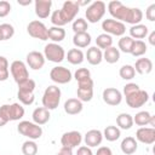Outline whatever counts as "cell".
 <instances>
[{
	"instance_id": "obj_10",
	"label": "cell",
	"mask_w": 155,
	"mask_h": 155,
	"mask_svg": "<svg viewBox=\"0 0 155 155\" xmlns=\"http://www.w3.org/2000/svg\"><path fill=\"white\" fill-rule=\"evenodd\" d=\"M50 78L53 82L56 84H61V85H64V84H68L73 76H71V71L65 68V67H62V65H57V67H53L50 71Z\"/></svg>"
},
{
	"instance_id": "obj_21",
	"label": "cell",
	"mask_w": 155,
	"mask_h": 155,
	"mask_svg": "<svg viewBox=\"0 0 155 155\" xmlns=\"http://www.w3.org/2000/svg\"><path fill=\"white\" fill-rule=\"evenodd\" d=\"M82 102L78 98H69L64 102V111L68 115H76L82 111Z\"/></svg>"
},
{
	"instance_id": "obj_18",
	"label": "cell",
	"mask_w": 155,
	"mask_h": 155,
	"mask_svg": "<svg viewBox=\"0 0 155 155\" xmlns=\"http://www.w3.org/2000/svg\"><path fill=\"white\" fill-rule=\"evenodd\" d=\"M35 15L39 18H47L51 13L52 1L51 0H35Z\"/></svg>"
},
{
	"instance_id": "obj_19",
	"label": "cell",
	"mask_w": 155,
	"mask_h": 155,
	"mask_svg": "<svg viewBox=\"0 0 155 155\" xmlns=\"http://www.w3.org/2000/svg\"><path fill=\"white\" fill-rule=\"evenodd\" d=\"M84 140H85V144L90 148L101 145V143L103 140V133L99 130H90L86 132Z\"/></svg>"
},
{
	"instance_id": "obj_40",
	"label": "cell",
	"mask_w": 155,
	"mask_h": 155,
	"mask_svg": "<svg viewBox=\"0 0 155 155\" xmlns=\"http://www.w3.org/2000/svg\"><path fill=\"white\" fill-rule=\"evenodd\" d=\"M71 28H73V31L75 34L76 33H85L88 29V23L84 18H78V19H74Z\"/></svg>"
},
{
	"instance_id": "obj_49",
	"label": "cell",
	"mask_w": 155,
	"mask_h": 155,
	"mask_svg": "<svg viewBox=\"0 0 155 155\" xmlns=\"http://www.w3.org/2000/svg\"><path fill=\"white\" fill-rule=\"evenodd\" d=\"M96 155H113V151L108 147H99Z\"/></svg>"
},
{
	"instance_id": "obj_20",
	"label": "cell",
	"mask_w": 155,
	"mask_h": 155,
	"mask_svg": "<svg viewBox=\"0 0 155 155\" xmlns=\"http://www.w3.org/2000/svg\"><path fill=\"white\" fill-rule=\"evenodd\" d=\"M50 110H47L46 108L44 107H39V108H35L33 114H31V117H33V122L41 126V125H45L48 120H50Z\"/></svg>"
},
{
	"instance_id": "obj_15",
	"label": "cell",
	"mask_w": 155,
	"mask_h": 155,
	"mask_svg": "<svg viewBox=\"0 0 155 155\" xmlns=\"http://www.w3.org/2000/svg\"><path fill=\"white\" fill-rule=\"evenodd\" d=\"M102 97L108 105H113V107L119 105L122 101V93L114 87H107L105 90H103Z\"/></svg>"
},
{
	"instance_id": "obj_23",
	"label": "cell",
	"mask_w": 155,
	"mask_h": 155,
	"mask_svg": "<svg viewBox=\"0 0 155 155\" xmlns=\"http://www.w3.org/2000/svg\"><path fill=\"white\" fill-rule=\"evenodd\" d=\"M133 68H134V71L140 75L149 74L153 70V62L149 58H138Z\"/></svg>"
},
{
	"instance_id": "obj_32",
	"label": "cell",
	"mask_w": 155,
	"mask_h": 155,
	"mask_svg": "<svg viewBox=\"0 0 155 155\" xmlns=\"http://www.w3.org/2000/svg\"><path fill=\"white\" fill-rule=\"evenodd\" d=\"M102 133H103V137H104L108 142H115V140H117V139L120 138V136H121L120 128H119L117 126H113V125L107 126Z\"/></svg>"
},
{
	"instance_id": "obj_14",
	"label": "cell",
	"mask_w": 155,
	"mask_h": 155,
	"mask_svg": "<svg viewBox=\"0 0 155 155\" xmlns=\"http://www.w3.org/2000/svg\"><path fill=\"white\" fill-rule=\"evenodd\" d=\"M82 142V134L79 131H69L62 134L61 137V144L62 147H67L70 149L76 148Z\"/></svg>"
},
{
	"instance_id": "obj_13",
	"label": "cell",
	"mask_w": 155,
	"mask_h": 155,
	"mask_svg": "<svg viewBox=\"0 0 155 155\" xmlns=\"http://www.w3.org/2000/svg\"><path fill=\"white\" fill-rule=\"evenodd\" d=\"M149 101V93L144 90H138L137 92L126 97V103L130 108H140Z\"/></svg>"
},
{
	"instance_id": "obj_29",
	"label": "cell",
	"mask_w": 155,
	"mask_h": 155,
	"mask_svg": "<svg viewBox=\"0 0 155 155\" xmlns=\"http://www.w3.org/2000/svg\"><path fill=\"white\" fill-rule=\"evenodd\" d=\"M8 115H10V121L21 120L24 116V108L19 103L8 104Z\"/></svg>"
},
{
	"instance_id": "obj_39",
	"label": "cell",
	"mask_w": 155,
	"mask_h": 155,
	"mask_svg": "<svg viewBox=\"0 0 155 155\" xmlns=\"http://www.w3.org/2000/svg\"><path fill=\"white\" fill-rule=\"evenodd\" d=\"M10 70H8V61L6 57L0 56V81H6L8 79Z\"/></svg>"
},
{
	"instance_id": "obj_6",
	"label": "cell",
	"mask_w": 155,
	"mask_h": 155,
	"mask_svg": "<svg viewBox=\"0 0 155 155\" xmlns=\"http://www.w3.org/2000/svg\"><path fill=\"white\" fill-rule=\"evenodd\" d=\"M44 57L45 59H48L50 62L61 63L65 58V51L61 45L50 42L44 48Z\"/></svg>"
},
{
	"instance_id": "obj_2",
	"label": "cell",
	"mask_w": 155,
	"mask_h": 155,
	"mask_svg": "<svg viewBox=\"0 0 155 155\" xmlns=\"http://www.w3.org/2000/svg\"><path fill=\"white\" fill-rule=\"evenodd\" d=\"M36 87V84L33 79H27L25 81L18 84V92L17 97L19 102L23 105H30L34 103L35 96H34V90Z\"/></svg>"
},
{
	"instance_id": "obj_8",
	"label": "cell",
	"mask_w": 155,
	"mask_h": 155,
	"mask_svg": "<svg viewBox=\"0 0 155 155\" xmlns=\"http://www.w3.org/2000/svg\"><path fill=\"white\" fill-rule=\"evenodd\" d=\"M102 29L108 35H116V36H124L126 33V25L119 21H115L113 18H107L102 22Z\"/></svg>"
},
{
	"instance_id": "obj_54",
	"label": "cell",
	"mask_w": 155,
	"mask_h": 155,
	"mask_svg": "<svg viewBox=\"0 0 155 155\" xmlns=\"http://www.w3.org/2000/svg\"><path fill=\"white\" fill-rule=\"evenodd\" d=\"M4 39H2V34H1V30H0V41H2Z\"/></svg>"
},
{
	"instance_id": "obj_11",
	"label": "cell",
	"mask_w": 155,
	"mask_h": 155,
	"mask_svg": "<svg viewBox=\"0 0 155 155\" xmlns=\"http://www.w3.org/2000/svg\"><path fill=\"white\" fill-rule=\"evenodd\" d=\"M27 31L34 39H39V40H42V41L48 39V36H47V27L40 21L29 22V24L27 25Z\"/></svg>"
},
{
	"instance_id": "obj_35",
	"label": "cell",
	"mask_w": 155,
	"mask_h": 155,
	"mask_svg": "<svg viewBox=\"0 0 155 155\" xmlns=\"http://www.w3.org/2000/svg\"><path fill=\"white\" fill-rule=\"evenodd\" d=\"M133 39L131 38V36H121L120 38V40H119V42H117V46H119V51H121V52H124V53H130L131 52V48H132V45H133Z\"/></svg>"
},
{
	"instance_id": "obj_1",
	"label": "cell",
	"mask_w": 155,
	"mask_h": 155,
	"mask_svg": "<svg viewBox=\"0 0 155 155\" xmlns=\"http://www.w3.org/2000/svg\"><path fill=\"white\" fill-rule=\"evenodd\" d=\"M108 11L113 19L121 23L126 22L131 25L139 24L143 18V12L138 7H127L119 0H113L108 4Z\"/></svg>"
},
{
	"instance_id": "obj_48",
	"label": "cell",
	"mask_w": 155,
	"mask_h": 155,
	"mask_svg": "<svg viewBox=\"0 0 155 155\" xmlns=\"http://www.w3.org/2000/svg\"><path fill=\"white\" fill-rule=\"evenodd\" d=\"M76 155H93L92 150L90 147L87 145H81L78 148V151H76Z\"/></svg>"
},
{
	"instance_id": "obj_28",
	"label": "cell",
	"mask_w": 155,
	"mask_h": 155,
	"mask_svg": "<svg viewBox=\"0 0 155 155\" xmlns=\"http://www.w3.org/2000/svg\"><path fill=\"white\" fill-rule=\"evenodd\" d=\"M73 44L76 46V48H85L91 44V35L85 33H76L73 36Z\"/></svg>"
},
{
	"instance_id": "obj_36",
	"label": "cell",
	"mask_w": 155,
	"mask_h": 155,
	"mask_svg": "<svg viewBox=\"0 0 155 155\" xmlns=\"http://www.w3.org/2000/svg\"><path fill=\"white\" fill-rule=\"evenodd\" d=\"M96 45H97V47L99 50H102V48L105 50V48H108V47H110L113 45V38L110 35L105 34V33L99 34L97 36V39H96Z\"/></svg>"
},
{
	"instance_id": "obj_22",
	"label": "cell",
	"mask_w": 155,
	"mask_h": 155,
	"mask_svg": "<svg viewBox=\"0 0 155 155\" xmlns=\"http://www.w3.org/2000/svg\"><path fill=\"white\" fill-rule=\"evenodd\" d=\"M87 62L91 65H98L101 64V62L103 61V52L102 50H99L97 46H92L87 50L86 54H85Z\"/></svg>"
},
{
	"instance_id": "obj_25",
	"label": "cell",
	"mask_w": 155,
	"mask_h": 155,
	"mask_svg": "<svg viewBox=\"0 0 155 155\" xmlns=\"http://www.w3.org/2000/svg\"><path fill=\"white\" fill-rule=\"evenodd\" d=\"M65 58L70 64L78 65V64H81L84 62L85 54L80 48H70L68 51V53H65Z\"/></svg>"
},
{
	"instance_id": "obj_43",
	"label": "cell",
	"mask_w": 155,
	"mask_h": 155,
	"mask_svg": "<svg viewBox=\"0 0 155 155\" xmlns=\"http://www.w3.org/2000/svg\"><path fill=\"white\" fill-rule=\"evenodd\" d=\"M74 79L78 82L84 81V80H87V79H91V71L87 68H79L75 71V74H74Z\"/></svg>"
},
{
	"instance_id": "obj_41",
	"label": "cell",
	"mask_w": 155,
	"mask_h": 155,
	"mask_svg": "<svg viewBox=\"0 0 155 155\" xmlns=\"http://www.w3.org/2000/svg\"><path fill=\"white\" fill-rule=\"evenodd\" d=\"M0 30L2 34V39L4 40H8L15 35V28L12 24L10 23H2L0 24Z\"/></svg>"
},
{
	"instance_id": "obj_5",
	"label": "cell",
	"mask_w": 155,
	"mask_h": 155,
	"mask_svg": "<svg viewBox=\"0 0 155 155\" xmlns=\"http://www.w3.org/2000/svg\"><path fill=\"white\" fill-rule=\"evenodd\" d=\"M17 131L22 136H24V137H27L31 140L39 139L42 136L41 126H39V125H36L31 121H21L17 126Z\"/></svg>"
},
{
	"instance_id": "obj_7",
	"label": "cell",
	"mask_w": 155,
	"mask_h": 155,
	"mask_svg": "<svg viewBox=\"0 0 155 155\" xmlns=\"http://www.w3.org/2000/svg\"><path fill=\"white\" fill-rule=\"evenodd\" d=\"M10 71H11L13 80L17 84H21L25 81L27 79H29V71H28L27 64L22 61H18V59L13 61L10 65Z\"/></svg>"
},
{
	"instance_id": "obj_12",
	"label": "cell",
	"mask_w": 155,
	"mask_h": 155,
	"mask_svg": "<svg viewBox=\"0 0 155 155\" xmlns=\"http://www.w3.org/2000/svg\"><path fill=\"white\" fill-rule=\"evenodd\" d=\"M79 5H78V1H70V0H67L63 2L62 5V8L59 10L63 19L65 21V23H70L71 21L75 19L78 12H79Z\"/></svg>"
},
{
	"instance_id": "obj_27",
	"label": "cell",
	"mask_w": 155,
	"mask_h": 155,
	"mask_svg": "<svg viewBox=\"0 0 155 155\" xmlns=\"http://www.w3.org/2000/svg\"><path fill=\"white\" fill-rule=\"evenodd\" d=\"M47 36H48L50 40H52V42L58 44V42L64 40L65 30L62 27H51V28L47 29Z\"/></svg>"
},
{
	"instance_id": "obj_24",
	"label": "cell",
	"mask_w": 155,
	"mask_h": 155,
	"mask_svg": "<svg viewBox=\"0 0 155 155\" xmlns=\"http://www.w3.org/2000/svg\"><path fill=\"white\" fill-rule=\"evenodd\" d=\"M120 148H121V151L126 155H132L137 151V148H138V143L136 140V138L128 136L126 138L122 139L121 144H120Z\"/></svg>"
},
{
	"instance_id": "obj_4",
	"label": "cell",
	"mask_w": 155,
	"mask_h": 155,
	"mask_svg": "<svg viewBox=\"0 0 155 155\" xmlns=\"http://www.w3.org/2000/svg\"><path fill=\"white\" fill-rule=\"evenodd\" d=\"M107 11V6L103 1L97 0L94 2H92L85 11V16L87 18V23H97L99 22L103 16L105 15Z\"/></svg>"
},
{
	"instance_id": "obj_44",
	"label": "cell",
	"mask_w": 155,
	"mask_h": 155,
	"mask_svg": "<svg viewBox=\"0 0 155 155\" xmlns=\"http://www.w3.org/2000/svg\"><path fill=\"white\" fill-rule=\"evenodd\" d=\"M8 121H10L8 104H4L0 107V127H4Z\"/></svg>"
},
{
	"instance_id": "obj_47",
	"label": "cell",
	"mask_w": 155,
	"mask_h": 155,
	"mask_svg": "<svg viewBox=\"0 0 155 155\" xmlns=\"http://www.w3.org/2000/svg\"><path fill=\"white\" fill-rule=\"evenodd\" d=\"M145 17L148 21L154 22L155 21V4H151L147 10H145Z\"/></svg>"
},
{
	"instance_id": "obj_17",
	"label": "cell",
	"mask_w": 155,
	"mask_h": 155,
	"mask_svg": "<svg viewBox=\"0 0 155 155\" xmlns=\"http://www.w3.org/2000/svg\"><path fill=\"white\" fill-rule=\"evenodd\" d=\"M136 140L143 144H153L155 142V128L139 127L136 132Z\"/></svg>"
},
{
	"instance_id": "obj_33",
	"label": "cell",
	"mask_w": 155,
	"mask_h": 155,
	"mask_svg": "<svg viewBox=\"0 0 155 155\" xmlns=\"http://www.w3.org/2000/svg\"><path fill=\"white\" fill-rule=\"evenodd\" d=\"M147 50H148L147 44H145L143 40H134L130 53H131L133 57H140V56H143V54L147 52Z\"/></svg>"
},
{
	"instance_id": "obj_42",
	"label": "cell",
	"mask_w": 155,
	"mask_h": 155,
	"mask_svg": "<svg viewBox=\"0 0 155 155\" xmlns=\"http://www.w3.org/2000/svg\"><path fill=\"white\" fill-rule=\"evenodd\" d=\"M51 23L53 24V27H62V28H63V25L67 24L65 21L63 19V17H62L59 10H54L51 13Z\"/></svg>"
},
{
	"instance_id": "obj_37",
	"label": "cell",
	"mask_w": 155,
	"mask_h": 155,
	"mask_svg": "<svg viewBox=\"0 0 155 155\" xmlns=\"http://www.w3.org/2000/svg\"><path fill=\"white\" fill-rule=\"evenodd\" d=\"M38 144L31 140V139H28L25 140L23 144H22V153L23 155H36L38 154Z\"/></svg>"
},
{
	"instance_id": "obj_34",
	"label": "cell",
	"mask_w": 155,
	"mask_h": 155,
	"mask_svg": "<svg viewBox=\"0 0 155 155\" xmlns=\"http://www.w3.org/2000/svg\"><path fill=\"white\" fill-rule=\"evenodd\" d=\"M132 117H133V124H136L138 126H145V125H149L151 114L147 110H142V111H138Z\"/></svg>"
},
{
	"instance_id": "obj_31",
	"label": "cell",
	"mask_w": 155,
	"mask_h": 155,
	"mask_svg": "<svg viewBox=\"0 0 155 155\" xmlns=\"http://www.w3.org/2000/svg\"><path fill=\"white\" fill-rule=\"evenodd\" d=\"M116 124L121 130H130L133 126V117L127 113H121L116 116Z\"/></svg>"
},
{
	"instance_id": "obj_26",
	"label": "cell",
	"mask_w": 155,
	"mask_h": 155,
	"mask_svg": "<svg viewBox=\"0 0 155 155\" xmlns=\"http://www.w3.org/2000/svg\"><path fill=\"white\" fill-rule=\"evenodd\" d=\"M148 33H149L148 27L145 24H140L139 23V24H134V25H132L130 28V35L128 36H131L133 40L134 39L142 40L148 35Z\"/></svg>"
},
{
	"instance_id": "obj_53",
	"label": "cell",
	"mask_w": 155,
	"mask_h": 155,
	"mask_svg": "<svg viewBox=\"0 0 155 155\" xmlns=\"http://www.w3.org/2000/svg\"><path fill=\"white\" fill-rule=\"evenodd\" d=\"M149 125L154 128L155 127V116L154 115H151V117H150V121H149Z\"/></svg>"
},
{
	"instance_id": "obj_51",
	"label": "cell",
	"mask_w": 155,
	"mask_h": 155,
	"mask_svg": "<svg viewBox=\"0 0 155 155\" xmlns=\"http://www.w3.org/2000/svg\"><path fill=\"white\" fill-rule=\"evenodd\" d=\"M148 41H149V44H150L151 46L155 45V31H154V30L149 34V36H148Z\"/></svg>"
},
{
	"instance_id": "obj_3",
	"label": "cell",
	"mask_w": 155,
	"mask_h": 155,
	"mask_svg": "<svg viewBox=\"0 0 155 155\" xmlns=\"http://www.w3.org/2000/svg\"><path fill=\"white\" fill-rule=\"evenodd\" d=\"M61 88L56 85H51L48 87H46L44 94H42V107L46 108L47 110H53L58 107L59 102H61Z\"/></svg>"
},
{
	"instance_id": "obj_16",
	"label": "cell",
	"mask_w": 155,
	"mask_h": 155,
	"mask_svg": "<svg viewBox=\"0 0 155 155\" xmlns=\"http://www.w3.org/2000/svg\"><path fill=\"white\" fill-rule=\"evenodd\" d=\"M27 64L29 65V68H31L33 70H40L44 65H45V57L44 53L39 52V51H30L27 57Z\"/></svg>"
},
{
	"instance_id": "obj_9",
	"label": "cell",
	"mask_w": 155,
	"mask_h": 155,
	"mask_svg": "<svg viewBox=\"0 0 155 155\" xmlns=\"http://www.w3.org/2000/svg\"><path fill=\"white\" fill-rule=\"evenodd\" d=\"M76 94H78V99L81 102H90L93 98V80H92V78L78 82Z\"/></svg>"
},
{
	"instance_id": "obj_30",
	"label": "cell",
	"mask_w": 155,
	"mask_h": 155,
	"mask_svg": "<svg viewBox=\"0 0 155 155\" xmlns=\"http://www.w3.org/2000/svg\"><path fill=\"white\" fill-rule=\"evenodd\" d=\"M103 59L107 63H109V64H114V63L119 62V59H120V51L116 47L110 46V47H108V48L104 50V52H103Z\"/></svg>"
},
{
	"instance_id": "obj_50",
	"label": "cell",
	"mask_w": 155,
	"mask_h": 155,
	"mask_svg": "<svg viewBox=\"0 0 155 155\" xmlns=\"http://www.w3.org/2000/svg\"><path fill=\"white\" fill-rule=\"evenodd\" d=\"M57 155H73V149L67 148V147H62V148L58 150Z\"/></svg>"
},
{
	"instance_id": "obj_45",
	"label": "cell",
	"mask_w": 155,
	"mask_h": 155,
	"mask_svg": "<svg viewBox=\"0 0 155 155\" xmlns=\"http://www.w3.org/2000/svg\"><path fill=\"white\" fill-rule=\"evenodd\" d=\"M138 90H140V87H139L137 84H134V82H130V84H126V85L124 86V88H122V93H124L125 97H127V96H130V94L137 92Z\"/></svg>"
},
{
	"instance_id": "obj_46",
	"label": "cell",
	"mask_w": 155,
	"mask_h": 155,
	"mask_svg": "<svg viewBox=\"0 0 155 155\" xmlns=\"http://www.w3.org/2000/svg\"><path fill=\"white\" fill-rule=\"evenodd\" d=\"M11 12V4L6 0L0 1V17H6Z\"/></svg>"
},
{
	"instance_id": "obj_38",
	"label": "cell",
	"mask_w": 155,
	"mask_h": 155,
	"mask_svg": "<svg viewBox=\"0 0 155 155\" xmlns=\"http://www.w3.org/2000/svg\"><path fill=\"white\" fill-rule=\"evenodd\" d=\"M119 75L124 80H132L134 78V75H136V71H134L133 65H130V64L122 65L120 68V70H119Z\"/></svg>"
},
{
	"instance_id": "obj_52",
	"label": "cell",
	"mask_w": 155,
	"mask_h": 155,
	"mask_svg": "<svg viewBox=\"0 0 155 155\" xmlns=\"http://www.w3.org/2000/svg\"><path fill=\"white\" fill-rule=\"evenodd\" d=\"M19 5H22V6H27V5H30L31 4V0H27V1H22V0H18L17 1Z\"/></svg>"
}]
</instances>
